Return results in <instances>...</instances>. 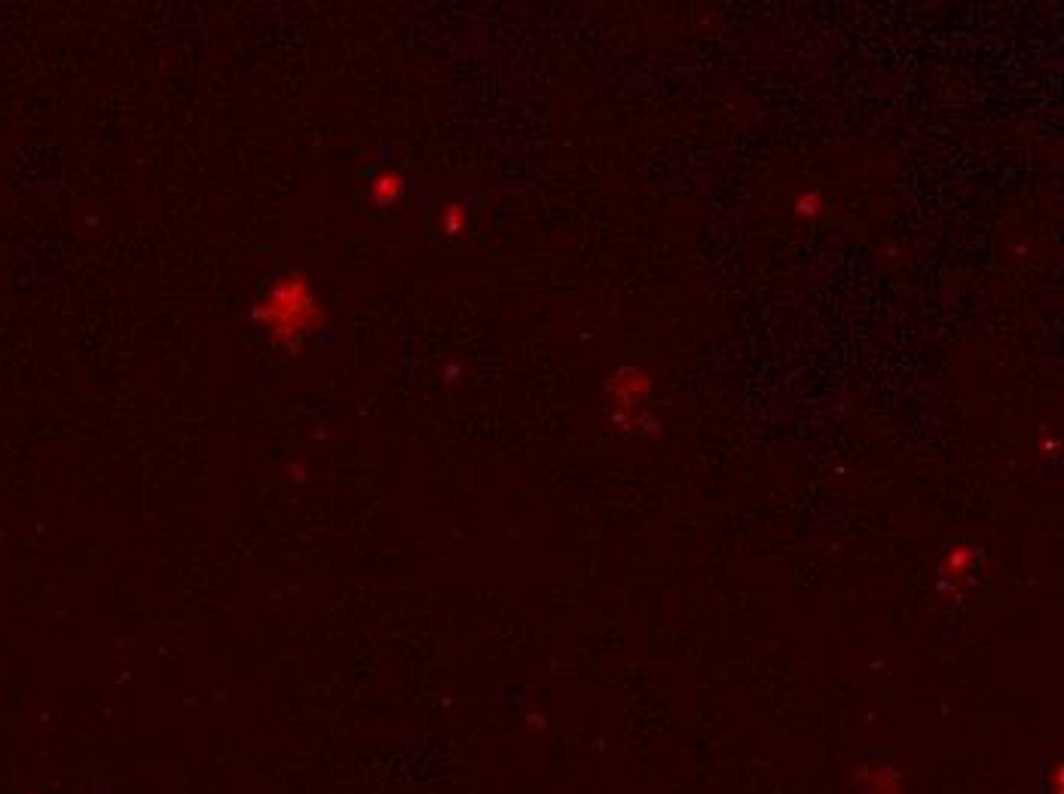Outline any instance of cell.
Here are the masks:
<instances>
[{"label": "cell", "instance_id": "1", "mask_svg": "<svg viewBox=\"0 0 1064 794\" xmlns=\"http://www.w3.org/2000/svg\"><path fill=\"white\" fill-rule=\"evenodd\" d=\"M252 321L264 340L282 352H300L322 340L331 327V312L312 285L303 263H282L264 278L252 303Z\"/></svg>", "mask_w": 1064, "mask_h": 794}, {"label": "cell", "instance_id": "2", "mask_svg": "<svg viewBox=\"0 0 1064 794\" xmlns=\"http://www.w3.org/2000/svg\"><path fill=\"white\" fill-rule=\"evenodd\" d=\"M648 392H652L648 373H643V370L634 367V364H624V367L612 373L609 403L618 413H627V410H634L640 403H646Z\"/></svg>", "mask_w": 1064, "mask_h": 794}, {"label": "cell", "instance_id": "3", "mask_svg": "<svg viewBox=\"0 0 1064 794\" xmlns=\"http://www.w3.org/2000/svg\"><path fill=\"white\" fill-rule=\"evenodd\" d=\"M368 193L377 208H396L401 196H404V178L396 168H373L371 178H368Z\"/></svg>", "mask_w": 1064, "mask_h": 794}, {"label": "cell", "instance_id": "4", "mask_svg": "<svg viewBox=\"0 0 1064 794\" xmlns=\"http://www.w3.org/2000/svg\"><path fill=\"white\" fill-rule=\"evenodd\" d=\"M466 226H468V217L466 212H462V205H447V212H443V224H441L443 236H450V238L462 236V233H466Z\"/></svg>", "mask_w": 1064, "mask_h": 794}, {"label": "cell", "instance_id": "5", "mask_svg": "<svg viewBox=\"0 0 1064 794\" xmlns=\"http://www.w3.org/2000/svg\"><path fill=\"white\" fill-rule=\"evenodd\" d=\"M795 212H799L801 217H817V214H820V193H804V196L795 202Z\"/></svg>", "mask_w": 1064, "mask_h": 794}]
</instances>
